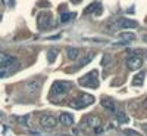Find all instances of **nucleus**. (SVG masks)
Instances as JSON below:
<instances>
[{
	"label": "nucleus",
	"mask_w": 147,
	"mask_h": 136,
	"mask_svg": "<svg viewBox=\"0 0 147 136\" xmlns=\"http://www.w3.org/2000/svg\"><path fill=\"white\" fill-rule=\"evenodd\" d=\"M71 90V83L69 81H55L52 84V93L56 96L66 95Z\"/></svg>",
	"instance_id": "423d86ee"
},
{
	"label": "nucleus",
	"mask_w": 147,
	"mask_h": 136,
	"mask_svg": "<svg viewBox=\"0 0 147 136\" xmlns=\"http://www.w3.org/2000/svg\"><path fill=\"white\" fill-rule=\"evenodd\" d=\"M113 30H127V28H137L138 24L132 19H127V18H118L113 21Z\"/></svg>",
	"instance_id": "39448f33"
},
{
	"label": "nucleus",
	"mask_w": 147,
	"mask_h": 136,
	"mask_svg": "<svg viewBox=\"0 0 147 136\" xmlns=\"http://www.w3.org/2000/svg\"><path fill=\"white\" fill-rule=\"evenodd\" d=\"M124 133H125L127 136H141L138 132H136V130H129V129H125Z\"/></svg>",
	"instance_id": "4be33fe9"
},
{
	"label": "nucleus",
	"mask_w": 147,
	"mask_h": 136,
	"mask_svg": "<svg viewBox=\"0 0 147 136\" xmlns=\"http://www.w3.org/2000/svg\"><path fill=\"white\" fill-rule=\"evenodd\" d=\"M2 2L5 5H7V6H13L15 5V0H2Z\"/></svg>",
	"instance_id": "5701e85b"
},
{
	"label": "nucleus",
	"mask_w": 147,
	"mask_h": 136,
	"mask_svg": "<svg viewBox=\"0 0 147 136\" xmlns=\"http://www.w3.org/2000/svg\"><path fill=\"white\" fill-rule=\"evenodd\" d=\"M66 55L69 59H78L80 58V49L78 47H68L66 49Z\"/></svg>",
	"instance_id": "4468645a"
},
{
	"label": "nucleus",
	"mask_w": 147,
	"mask_h": 136,
	"mask_svg": "<svg viewBox=\"0 0 147 136\" xmlns=\"http://www.w3.org/2000/svg\"><path fill=\"white\" fill-rule=\"evenodd\" d=\"M127 65H128L129 70H140L143 67V59H141V56H137V55L129 56L128 61H127Z\"/></svg>",
	"instance_id": "1a4fd4ad"
},
{
	"label": "nucleus",
	"mask_w": 147,
	"mask_h": 136,
	"mask_svg": "<svg viewBox=\"0 0 147 136\" xmlns=\"http://www.w3.org/2000/svg\"><path fill=\"white\" fill-rule=\"evenodd\" d=\"M82 126H87L88 129H93L94 133H100L103 130V127H102V118L99 115H93V114L84 117Z\"/></svg>",
	"instance_id": "20e7f679"
},
{
	"label": "nucleus",
	"mask_w": 147,
	"mask_h": 136,
	"mask_svg": "<svg viewBox=\"0 0 147 136\" xmlns=\"http://www.w3.org/2000/svg\"><path fill=\"white\" fill-rule=\"evenodd\" d=\"M71 2H72V3H75V5H77V3H80V2H81V0H71Z\"/></svg>",
	"instance_id": "b1692460"
},
{
	"label": "nucleus",
	"mask_w": 147,
	"mask_h": 136,
	"mask_svg": "<svg viewBox=\"0 0 147 136\" xmlns=\"http://www.w3.org/2000/svg\"><path fill=\"white\" fill-rule=\"evenodd\" d=\"M93 58H94V55L93 53H90V55H87V56H85V58H82V59H80V62L75 65V68H72V70H69L71 72L72 71H75V70H80V68H82V67H85V65H87L88 62H90V61H93Z\"/></svg>",
	"instance_id": "f8f14e48"
},
{
	"label": "nucleus",
	"mask_w": 147,
	"mask_h": 136,
	"mask_svg": "<svg viewBox=\"0 0 147 136\" xmlns=\"http://www.w3.org/2000/svg\"><path fill=\"white\" fill-rule=\"evenodd\" d=\"M56 55H57V51L56 49H50L47 53V59H49V62H53V61L56 59Z\"/></svg>",
	"instance_id": "aec40b11"
},
{
	"label": "nucleus",
	"mask_w": 147,
	"mask_h": 136,
	"mask_svg": "<svg viewBox=\"0 0 147 136\" xmlns=\"http://www.w3.org/2000/svg\"><path fill=\"white\" fill-rule=\"evenodd\" d=\"M40 126L44 130H53L57 126V118L55 115H50V114H44L40 118Z\"/></svg>",
	"instance_id": "0eeeda50"
},
{
	"label": "nucleus",
	"mask_w": 147,
	"mask_h": 136,
	"mask_svg": "<svg viewBox=\"0 0 147 136\" xmlns=\"http://www.w3.org/2000/svg\"><path fill=\"white\" fill-rule=\"evenodd\" d=\"M94 14L96 15H100L102 12H103V9H102V5L100 3H97V2H94V3H91L87 9H85V14Z\"/></svg>",
	"instance_id": "9b49d317"
},
{
	"label": "nucleus",
	"mask_w": 147,
	"mask_h": 136,
	"mask_svg": "<svg viewBox=\"0 0 147 136\" xmlns=\"http://www.w3.org/2000/svg\"><path fill=\"white\" fill-rule=\"evenodd\" d=\"M77 16V14H74V12H68V14H63L60 16V22L62 24H66V22H71L74 18Z\"/></svg>",
	"instance_id": "f3484780"
},
{
	"label": "nucleus",
	"mask_w": 147,
	"mask_h": 136,
	"mask_svg": "<svg viewBox=\"0 0 147 136\" xmlns=\"http://www.w3.org/2000/svg\"><path fill=\"white\" fill-rule=\"evenodd\" d=\"M144 76H146V72L144 71H140L136 77H134V80H132V86H143V83H144Z\"/></svg>",
	"instance_id": "2eb2a0df"
},
{
	"label": "nucleus",
	"mask_w": 147,
	"mask_h": 136,
	"mask_svg": "<svg viewBox=\"0 0 147 136\" xmlns=\"http://www.w3.org/2000/svg\"><path fill=\"white\" fill-rule=\"evenodd\" d=\"M102 105L107 109V111H110V113H116V111H118V108H116V104L113 102V101H110V99H103L102 101Z\"/></svg>",
	"instance_id": "ddd939ff"
},
{
	"label": "nucleus",
	"mask_w": 147,
	"mask_h": 136,
	"mask_svg": "<svg viewBox=\"0 0 147 136\" xmlns=\"http://www.w3.org/2000/svg\"><path fill=\"white\" fill-rule=\"evenodd\" d=\"M28 120H30V114H25V115H21V117H16V121L22 126H28Z\"/></svg>",
	"instance_id": "6ab92c4d"
},
{
	"label": "nucleus",
	"mask_w": 147,
	"mask_h": 136,
	"mask_svg": "<svg viewBox=\"0 0 147 136\" xmlns=\"http://www.w3.org/2000/svg\"><path fill=\"white\" fill-rule=\"evenodd\" d=\"M37 25H38L40 30H47L52 25V14L50 12H41L38 15V19H37Z\"/></svg>",
	"instance_id": "6e6552de"
},
{
	"label": "nucleus",
	"mask_w": 147,
	"mask_h": 136,
	"mask_svg": "<svg viewBox=\"0 0 147 136\" xmlns=\"http://www.w3.org/2000/svg\"><path fill=\"white\" fill-rule=\"evenodd\" d=\"M59 121L62 123L63 126H72L74 124V117L69 113H62L59 115Z\"/></svg>",
	"instance_id": "9d476101"
},
{
	"label": "nucleus",
	"mask_w": 147,
	"mask_h": 136,
	"mask_svg": "<svg viewBox=\"0 0 147 136\" xmlns=\"http://www.w3.org/2000/svg\"><path fill=\"white\" fill-rule=\"evenodd\" d=\"M0 19H2V15H0Z\"/></svg>",
	"instance_id": "a878e982"
},
{
	"label": "nucleus",
	"mask_w": 147,
	"mask_h": 136,
	"mask_svg": "<svg viewBox=\"0 0 147 136\" xmlns=\"http://www.w3.org/2000/svg\"><path fill=\"white\" fill-rule=\"evenodd\" d=\"M115 115H116V118L119 120V123H127V121H128V117H127L124 113H121V111H116Z\"/></svg>",
	"instance_id": "412c9836"
},
{
	"label": "nucleus",
	"mask_w": 147,
	"mask_h": 136,
	"mask_svg": "<svg viewBox=\"0 0 147 136\" xmlns=\"http://www.w3.org/2000/svg\"><path fill=\"white\" fill-rule=\"evenodd\" d=\"M27 89L30 92H37L40 89V81H30V83H27Z\"/></svg>",
	"instance_id": "a211bd4d"
},
{
	"label": "nucleus",
	"mask_w": 147,
	"mask_h": 136,
	"mask_svg": "<svg viewBox=\"0 0 147 136\" xmlns=\"http://www.w3.org/2000/svg\"><path fill=\"white\" fill-rule=\"evenodd\" d=\"M94 102V96L93 95H88V93H81L78 98H75V99H72L69 102V105L72 108H75V109H82L85 107H88Z\"/></svg>",
	"instance_id": "f03ea898"
},
{
	"label": "nucleus",
	"mask_w": 147,
	"mask_h": 136,
	"mask_svg": "<svg viewBox=\"0 0 147 136\" xmlns=\"http://www.w3.org/2000/svg\"><path fill=\"white\" fill-rule=\"evenodd\" d=\"M16 65H18V62H16L15 56L7 55V53H0V77L13 72Z\"/></svg>",
	"instance_id": "f257e3e1"
},
{
	"label": "nucleus",
	"mask_w": 147,
	"mask_h": 136,
	"mask_svg": "<svg viewBox=\"0 0 147 136\" xmlns=\"http://www.w3.org/2000/svg\"><path fill=\"white\" fill-rule=\"evenodd\" d=\"M119 37H121V39L124 40V42H128V43L136 40V34H134V33H128V31L121 33V34H119Z\"/></svg>",
	"instance_id": "dca6fc26"
},
{
	"label": "nucleus",
	"mask_w": 147,
	"mask_h": 136,
	"mask_svg": "<svg viewBox=\"0 0 147 136\" xmlns=\"http://www.w3.org/2000/svg\"><path fill=\"white\" fill-rule=\"evenodd\" d=\"M143 129H144V132H146V133H147V123H146V124H144V126H143Z\"/></svg>",
	"instance_id": "393cba45"
},
{
	"label": "nucleus",
	"mask_w": 147,
	"mask_h": 136,
	"mask_svg": "<svg viewBox=\"0 0 147 136\" xmlns=\"http://www.w3.org/2000/svg\"><path fill=\"white\" fill-rule=\"evenodd\" d=\"M78 83H80V86H82V87L96 89L97 86H99V72H97L96 70H93L91 72L85 74L84 77H81Z\"/></svg>",
	"instance_id": "7ed1b4c3"
}]
</instances>
